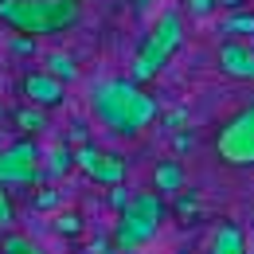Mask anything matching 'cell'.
I'll return each mask as SVG.
<instances>
[{
  "label": "cell",
  "mask_w": 254,
  "mask_h": 254,
  "mask_svg": "<svg viewBox=\"0 0 254 254\" xmlns=\"http://www.w3.org/2000/svg\"><path fill=\"white\" fill-rule=\"evenodd\" d=\"M110 203H114V211H118V215H122V211L129 207V203H133V195H129V188H126V184L110 188Z\"/></svg>",
  "instance_id": "cell-20"
},
{
  "label": "cell",
  "mask_w": 254,
  "mask_h": 254,
  "mask_svg": "<svg viewBox=\"0 0 254 254\" xmlns=\"http://www.w3.org/2000/svg\"><path fill=\"white\" fill-rule=\"evenodd\" d=\"M90 110L102 126L118 137H137L153 126V118L160 114L157 98L145 86H137L133 78H106L90 90Z\"/></svg>",
  "instance_id": "cell-1"
},
{
  "label": "cell",
  "mask_w": 254,
  "mask_h": 254,
  "mask_svg": "<svg viewBox=\"0 0 254 254\" xmlns=\"http://www.w3.org/2000/svg\"><path fill=\"white\" fill-rule=\"evenodd\" d=\"M164 215H168V207H164V195H157V191H137V195H133V203H129V207L118 215V219L126 223L129 231L141 239V247H145V243H153V239L160 235Z\"/></svg>",
  "instance_id": "cell-6"
},
{
  "label": "cell",
  "mask_w": 254,
  "mask_h": 254,
  "mask_svg": "<svg viewBox=\"0 0 254 254\" xmlns=\"http://www.w3.org/2000/svg\"><path fill=\"white\" fill-rule=\"evenodd\" d=\"M51 176H63V172H70V168H78L74 164V149L70 145H55L51 153H47V164H43Z\"/></svg>",
  "instance_id": "cell-14"
},
{
  "label": "cell",
  "mask_w": 254,
  "mask_h": 254,
  "mask_svg": "<svg viewBox=\"0 0 254 254\" xmlns=\"http://www.w3.org/2000/svg\"><path fill=\"white\" fill-rule=\"evenodd\" d=\"M191 145H195V137H191V133H176V153H188Z\"/></svg>",
  "instance_id": "cell-25"
},
{
  "label": "cell",
  "mask_w": 254,
  "mask_h": 254,
  "mask_svg": "<svg viewBox=\"0 0 254 254\" xmlns=\"http://www.w3.org/2000/svg\"><path fill=\"white\" fill-rule=\"evenodd\" d=\"M180 43H184V20H180L176 8H164V12L157 16V24L149 28L145 43L137 47V59H133V66H129V78H133L137 86H145L149 78H157L160 66L176 55Z\"/></svg>",
  "instance_id": "cell-3"
},
{
  "label": "cell",
  "mask_w": 254,
  "mask_h": 254,
  "mask_svg": "<svg viewBox=\"0 0 254 254\" xmlns=\"http://www.w3.org/2000/svg\"><path fill=\"white\" fill-rule=\"evenodd\" d=\"M223 8H239V4H243V0H219Z\"/></svg>",
  "instance_id": "cell-28"
},
{
  "label": "cell",
  "mask_w": 254,
  "mask_h": 254,
  "mask_svg": "<svg viewBox=\"0 0 254 254\" xmlns=\"http://www.w3.org/2000/svg\"><path fill=\"white\" fill-rule=\"evenodd\" d=\"M86 254H114V243H110V239H94Z\"/></svg>",
  "instance_id": "cell-24"
},
{
  "label": "cell",
  "mask_w": 254,
  "mask_h": 254,
  "mask_svg": "<svg viewBox=\"0 0 254 254\" xmlns=\"http://www.w3.org/2000/svg\"><path fill=\"white\" fill-rule=\"evenodd\" d=\"M51 172L39 164V145L35 141H16L8 149H0V184H20V188H39Z\"/></svg>",
  "instance_id": "cell-5"
},
{
  "label": "cell",
  "mask_w": 254,
  "mask_h": 254,
  "mask_svg": "<svg viewBox=\"0 0 254 254\" xmlns=\"http://www.w3.org/2000/svg\"><path fill=\"white\" fill-rule=\"evenodd\" d=\"M219 35H254V12H231L219 24Z\"/></svg>",
  "instance_id": "cell-15"
},
{
  "label": "cell",
  "mask_w": 254,
  "mask_h": 254,
  "mask_svg": "<svg viewBox=\"0 0 254 254\" xmlns=\"http://www.w3.org/2000/svg\"><path fill=\"white\" fill-rule=\"evenodd\" d=\"M74 164L90 180L106 184V188H118L126 180V160L118 157V153H110V149H98V145H78L74 149Z\"/></svg>",
  "instance_id": "cell-7"
},
{
  "label": "cell",
  "mask_w": 254,
  "mask_h": 254,
  "mask_svg": "<svg viewBox=\"0 0 254 254\" xmlns=\"http://www.w3.org/2000/svg\"><path fill=\"white\" fill-rule=\"evenodd\" d=\"M82 231H86V223H82L78 211H59V215H55V235H63V239H78Z\"/></svg>",
  "instance_id": "cell-16"
},
{
  "label": "cell",
  "mask_w": 254,
  "mask_h": 254,
  "mask_svg": "<svg viewBox=\"0 0 254 254\" xmlns=\"http://www.w3.org/2000/svg\"><path fill=\"white\" fill-rule=\"evenodd\" d=\"M8 47H12L16 55H32V51H35V39H32V35H12Z\"/></svg>",
  "instance_id": "cell-22"
},
{
  "label": "cell",
  "mask_w": 254,
  "mask_h": 254,
  "mask_svg": "<svg viewBox=\"0 0 254 254\" xmlns=\"http://www.w3.org/2000/svg\"><path fill=\"white\" fill-rule=\"evenodd\" d=\"M176 215H180V219L199 215V195H195V191H180V195H176Z\"/></svg>",
  "instance_id": "cell-18"
},
{
  "label": "cell",
  "mask_w": 254,
  "mask_h": 254,
  "mask_svg": "<svg viewBox=\"0 0 254 254\" xmlns=\"http://www.w3.org/2000/svg\"><path fill=\"white\" fill-rule=\"evenodd\" d=\"M207 254H251L247 251V235L235 219H219L215 231H211V247Z\"/></svg>",
  "instance_id": "cell-11"
},
{
  "label": "cell",
  "mask_w": 254,
  "mask_h": 254,
  "mask_svg": "<svg viewBox=\"0 0 254 254\" xmlns=\"http://www.w3.org/2000/svg\"><path fill=\"white\" fill-rule=\"evenodd\" d=\"M215 4H219V0H188V8L195 12V16H207V12L215 8Z\"/></svg>",
  "instance_id": "cell-23"
},
{
  "label": "cell",
  "mask_w": 254,
  "mask_h": 254,
  "mask_svg": "<svg viewBox=\"0 0 254 254\" xmlns=\"http://www.w3.org/2000/svg\"><path fill=\"white\" fill-rule=\"evenodd\" d=\"M47 70H51L59 82H78V63H74L66 51H47Z\"/></svg>",
  "instance_id": "cell-12"
},
{
  "label": "cell",
  "mask_w": 254,
  "mask_h": 254,
  "mask_svg": "<svg viewBox=\"0 0 254 254\" xmlns=\"http://www.w3.org/2000/svg\"><path fill=\"white\" fill-rule=\"evenodd\" d=\"M0 254H35V247H32V239H24L16 231H4L0 235Z\"/></svg>",
  "instance_id": "cell-17"
},
{
  "label": "cell",
  "mask_w": 254,
  "mask_h": 254,
  "mask_svg": "<svg viewBox=\"0 0 254 254\" xmlns=\"http://www.w3.org/2000/svg\"><path fill=\"white\" fill-rule=\"evenodd\" d=\"M20 94L28 98V106H39V110H51L66 98V82H59L51 70H28L20 78Z\"/></svg>",
  "instance_id": "cell-8"
},
{
  "label": "cell",
  "mask_w": 254,
  "mask_h": 254,
  "mask_svg": "<svg viewBox=\"0 0 254 254\" xmlns=\"http://www.w3.org/2000/svg\"><path fill=\"white\" fill-rule=\"evenodd\" d=\"M215 63L227 78H239V82H254V47H247L243 39H227L215 51Z\"/></svg>",
  "instance_id": "cell-9"
},
{
  "label": "cell",
  "mask_w": 254,
  "mask_h": 254,
  "mask_svg": "<svg viewBox=\"0 0 254 254\" xmlns=\"http://www.w3.org/2000/svg\"><path fill=\"white\" fill-rule=\"evenodd\" d=\"M184 184H188V172L176 157H164L153 164V191L157 195H180Z\"/></svg>",
  "instance_id": "cell-10"
},
{
  "label": "cell",
  "mask_w": 254,
  "mask_h": 254,
  "mask_svg": "<svg viewBox=\"0 0 254 254\" xmlns=\"http://www.w3.org/2000/svg\"><path fill=\"white\" fill-rule=\"evenodd\" d=\"M12 118H16V126L24 129V133H39V129H47V114H43L39 106H28V102H24Z\"/></svg>",
  "instance_id": "cell-13"
},
{
  "label": "cell",
  "mask_w": 254,
  "mask_h": 254,
  "mask_svg": "<svg viewBox=\"0 0 254 254\" xmlns=\"http://www.w3.org/2000/svg\"><path fill=\"white\" fill-rule=\"evenodd\" d=\"M149 4H153V0H133V8H137V12H145Z\"/></svg>",
  "instance_id": "cell-27"
},
{
  "label": "cell",
  "mask_w": 254,
  "mask_h": 254,
  "mask_svg": "<svg viewBox=\"0 0 254 254\" xmlns=\"http://www.w3.org/2000/svg\"><path fill=\"white\" fill-rule=\"evenodd\" d=\"M82 16L78 0H0V20L20 35H55Z\"/></svg>",
  "instance_id": "cell-2"
},
{
  "label": "cell",
  "mask_w": 254,
  "mask_h": 254,
  "mask_svg": "<svg viewBox=\"0 0 254 254\" xmlns=\"http://www.w3.org/2000/svg\"><path fill=\"white\" fill-rule=\"evenodd\" d=\"M180 122H184V110H172V114L164 118V126H168V129H172V126H180Z\"/></svg>",
  "instance_id": "cell-26"
},
{
  "label": "cell",
  "mask_w": 254,
  "mask_h": 254,
  "mask_svg": "<svg viewBox=\"0 0 254 254\" xmlns=\"http://www.w3.org/2000/svg\"><path fill=\"white\" fill-rule=\"evenodd\" d=\"M32 203H35V211H51V207H59V191H55V188H43Z\"/></svg>",
  "instance_id": "cell-21"
},
{
  "label": "cell",
  "mask_w": 254,
  "mask_h": 254,
  "mask_svg": "<svg viewBox=\"0 0 254 254\" xmlns=\"http://www.w3.org/2000/svg\"><path fill=\"white\" fill-rule=\"evenodd\" d=\"M215 157L231 168H254V102L215 126Z\"/></svg>",
  "instance_id": "cell-4"
},
{
  "label": "cell",
  "mask_w": 254,
  "mask_h": 254,
  "mask_svg": "<svg viewBox=\"0 0 254 254\" xmlns=\"http://www.w3.org/2000/svg\"><path fill=\"white\" fill-rule=\"evenodd\" d=\"M12 223H16V203H12V195H8L4 184H0V227L12 231Z\"/></svg>",
  "instance_id": "cell-19"
}]
</instances>
